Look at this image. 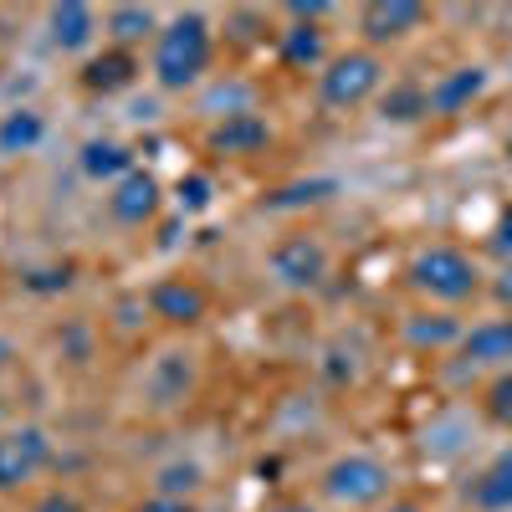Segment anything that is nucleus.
<instances>
[{
	"instance_id": "obj_1",
	"label": "nucleus",
	"mask_w": 512,
	"mask_h": 512,
	"mask_svg": "<svg viewBox=\"0 0 512 512\" xmlns=\"http://www.w3.org/2000/svg\"><path fill=\"white\" fill-rule=\"evenodd\" d=\"M210 57H216V41H210L205 16L185 11L154 36V82L164 93H185L210 72Z\"/></svg>"
},
{
	"instance_id": "obj_2",
	"label": "nucleus",
	"mask_w": 512,
	"mask_h": 512,
	"mask_svg": "<svg viewBox=\"0 0 512 512\" xmlns=\"http://www.w3.org/2000/svg\"><path fill=\"white\" fill-rule=\"evenodd\" d=\"M405 277H410V287L420 297H431V303H441V308L472 303V297L487 287L482 282V267L461 246H425V251H415V262H410Z\"/></svg>"
},
{
	"instance_id": "obj_3",
	"label": "nucleus",
	"mask_w": 512,
	"mask_h": 512,
	"mask_svg": "<svg viewBox=\"0 0 512 512\" xmlns=\"http://www.w3.org/2000/svg\"><path fill=\"white\" fill-rule=\"evenodd\" d=\"M323 492H328L338 507L374 512V507H384V502L395 497V472H390V466H384L379 456H369V451H349V456L328 461Z\"/></svg>"
},
{
	"instance_id": "obj_4",
	"label": "nucleus",
	"mask_w": 512,
	"mask_h": 512,
	"mask_svg": "<svg viewBox=\"0 0 512 512\" xmlns=\"http://www.w3.org/2000/svg\"><path fill=\"white\" fill-rule=\"evenodd\" d=\"M379 88H384V62H379L369 47L333 57V62L318 72V98H323V108H333V113L364 108Z\"/></svg>"
},
{
	"instance_id": "obj_5",
	"label": "nucleus",
	"mask_w": 512,
	"mask_h": 512,
	"mask_svg": "<svg viewBox=\"0 0 512 512\" xmlns=\"http://www.w3.org/2000/svg\"><path fill=\"white\" fill-rule=\"evenodd\" d=\"M52 461V441L36 425H16V431H0V492H16L26 482H36Z\"/></svg>"
},
{
	"instance_id": "obj_6",
	"label": "nucleus",
	"mask_w": 512,
	"mask_h": 512,
	"mask_svg": "<svg viewBox=\"0 0 512 512\" xmlns=\"http://www.w3.org/2000/svg\"><path fill=\"white\" fill-rule=\"evenodd\" d=\"M267 262H272V277L282 287H292V292H313L328 277V251H323L318 236H287V241H277Z\"/></svg>"
},
{
	"instance_id": "obj_7",
	"label": "nucleus",
	"mask_w": 512,
	"mask_h": 512,
	"mask_svg": "<svg viewBox=\"0 0 512 512\" xmlns=\"http://www.w3.org/2000/svg\"><path fill=\"white\" fill-rule=\"evenodd\" d=\"M425 16L431 11H425L420 0H374V6L359 11V31H364L369 47H390V41L415 36L425 26Z\"/></svg>"
},
{
	"instance_id": "obj_8",
	"label": "nucleus",
	"mask_w": 512,
	"mask_h": 512,
	"mask_svg": "<svg viewBox=\"0 0 512 512\" xmlns=\"http://www.w3.org/2000/svg\"><path fill=\"white\" fill-rule=\"evenodd\" d=\"M108 210L118 226H149L159 216V180L149 169H134V175H123L108 195Z\"/></svg>"
},
{
	"instance_id": "obj_9",
	"label": "nucleus",
	"mask_w": 512,
	"mask_h": 512,
	"mask_svg": "<svg viewBox=\"0 0 512 512\" xmlns=\"http://www.w3.org/2000/svg\"><path fill=\"white\" fill-rule=\"evenodd\" d=\"M456 349H461L466 364H482V369H487V364H512V313L466 328Z\"/></svg>"
},
{
	"instance_id": "obj_10",
	"label": "nucleus",
	"mask_w": 512,
	"mask_h": 512,
	"mask_svg": "<svg viewBox=\"0 0 512 512\" xmlns=\"http://www.w3.org/2000/svg\"><path fill=\"white\" fill-rule=\"evenodd\" d=\"M466 502L477 512H512V446L497 451L466 487Z\"/></svg>"
},
{
	"instance_id": "obj_11",
	"label": "nucleus",
	"mask_w": 512,
	"mask_h": 512,
	"mask_svg": "<svg viewBox=\"0 0 512 512\" xmlns=\"http://www.w3.org/2000/svg\"><path fill=\"white\" fill-rule=\"evenodd\" d=\"M482 93H487V67H456V72H446L431 88V113L456 118V113L472 108Z\"/></svg>"
},
{
	"instance_id": "obj_12",
	"label": "nucleus",
	"mask_w": 512,
	"mask_h": 512,
	"mask_svg": "<svg viewBox=\"0 0 512 512\" xmlns=\"http://www.w3.org/2000/svg\"><path fill=\"white\" fill-rule=\"evenodd\" d=\"M267 144H272V128L256 113H226L216 128H210V149L216 154H256Z\"/></svg>"
},
{
	"instance_id": "obj_13",
	"label": "nucleus",
	"mask_w": 512,
	"mask_h": 512,
	"mask_svg": "<svg viewBox=\"0 0 512 512\" xmlns=\"http://www.w3.org/2000/svg\"><path fill=\"white\" fill-rule=\"evenodd\" d=\"M47 26H52V41L62 52H88L98 36V11L82 6V0H62V6H52Z\"/></svg>"
},
{
	"instance_id": "obj_14",
	"label": "nucleus",
	"mask_w": 512,
	"mask_h": 512,
	"mask_svg": "<svg viewBox=\"0 0 512 512\" xmlns=\"http://www.w3.org/2000/svg\"><path fill=\"white\" fill-rule=\"evenodd\" d=\"M149 308L164 323H200L205 318V292L195 282H185V277H169V282H159L149 292Z\"/></svg>"
},
{
	"instance_id": "obj_15",
	"label": "nucleus",
	"mask_w": 512,
	"mask_h": 512,
	"mask_svg": "<svg viewBox=\"0 0 512 512\" xmlns=\"http://www.w3.org/2000/svg\"><path fill=\"white\" fill-rule=\"evenodd\" d=\"M134 154H128L123 144H113V139H93V144H82V175L88 180H123V175H134Z\"/></svg>"
},
{
	"instance_id": "obj_16",
	"label": "nucleus",
	"mask_w": 512,
	"mask_h": 512,
	"mask_svg": "<svg viewBox=\"0 0 512 512\" xmlns=\"http://www.w3.org/2000/svg\"><path fill=\"white\" fill-rule=\"evenodd\" d=\"M461 323L451 318V313H415L410 323H405V338L415 349H446V344H461Z\"/></svg>"
},
{
	"instance_id": "obj_17",
	"label": "nucleus",
	"mask_w": 512,
	"mask_h": 512,
	"mask_svg": "<svg viewBox=\"0 0 512 512\" xmlns=\"http://www.w3.org/2000/svg\"><path fill=\"white\" fill-rule=\"evenodd\" d=\"M323 62V31L313 26V21H297V26H287L282 31V67H318Z\"/></svg>"
},
{
	"instance_id": "obj_18",
	"label": "nucleus",
	"mask_w": 512,
	"mask_h": 512,
	"mask_svg": "<svg viewBox=\"0 0 512 512\" xmlns=\"http://www.w3.org/2000/svg\"><path fill=\"white\" fill-rule=\"evenodd\" d=\"M82 82H88L93 93H118V88H128V82H134V57H128L123 47H118V52H103V57L88 62Z\"/></svg>"
},
{
	"instance_id": "obj_19",
	"label": "nucleus",
	"mask_w": 512,
	"mask_h": 512,
	"mask_svg": "<svg viewBox=\"0 0 512 512\" xmlns=\"http://www.w3.org/2000/svg\"><path fill=\"white\" fill-rule=\"evenodd\" d=\"M41 134H47V123H41V113L31 108H16L0 118V154H26L41 144Z\"/></svg>"
},
{
	"instance_id": "obj_20",
	"label": "nucleus",
	"mask_w": 512,
	"mask_h": 512,
	"mask_svg": "<svg viewBox=\"0 0 512 512\" xmlns=\"http://www.w3.org/2000/svg\"><path fill=\"white\" fill-rule=\"evenodd\" d=\"M108 31L123 41V47L128 41H144V36H159L154 31V11H144V6H113L108 11Z\"/></svg>"
},
{
	"instance_id": "obj_21",
	"label": "nucleus",
	"mask_w": 512,
	"mask_h": 512,
	"mask_svg": "<svg viewBox=\"0 0 512 512\" xmlns=\"http://www.w3.org/2000/svg\"><path fill=\"white\" fill-rule=\"evenodd\" d=\"M431 113V88H395L390 98H384V118H420Z\"/></svg>"
},
{
	"instance_id": "obj_22",
	"label": "nucleus",
	"mask_w": 512,
	"mask_h": 512,
	"mask_svg": "<svg viewBox=\"0 0 512 512\" xmlns=\"http://www.w3.org/2000/svg\"><path fill=\"white\" fill-rule=\"evenodd\" d=\"M482 410H487L497 425H512V369H507V374H497V379L487 384V400H482Z\"/></svg>"
},
{
	"instance_id": "obj_23",
	"label": "nucleus",
	"mask_w": 512,
	"mask_h": 512,
	"mask_svg": "<svg viewBox=\"0 0 512 512\" xmlns=\"http://www.w3.org/2000/svg\"><path fill=\"white\" fill-rule=\"evenodd\" d=\"M200 487V472H195V466H164V472H159V497H190Z\"/></svg>"
},
{
	"instance_id": "obj_24",
	"label": "nucleus",
	"mask_w": 512,
	"mask_h": 512,
	"mask_svg": "<svg viewBox=\"0 0 512 512\" xmlns=\"http://www.w3.org/2000/svg\"><path fill=\"white\" fill-rule=\"evenodd\" d=\"M175 195H180L185 210H205V205H210V180H205V175H185Z\"/></svg>"
},
{
	"instance_id": "obj_25",
	"label": "nucleus",
	"mask_w": 512,
	"mask_h": 512,
	"mask_svg": "<svg viewBox=\"0 0 512 512\" xmlns=\"http://www.w3.org/2000/svg\"><path fill=\"white\" fill-rule=\"evenodd\" d=\"M492 246L512 262V205H502V216H497V226H492Z\"/></svg>"
},
{
	"instance_id": "obj_26",
	"label": "nucleus",
	"mask_w": 512,
	"mask_h": 512,
	"mask_svg": "<svg viewBox=\"0 0 512 512\" xmlns=\"http://www.w3.org/2000/svg\"><path fill=\"white\" fill-rule=\"evenodd\" d=\"M31 512H82V507H77V497H72V492H47Z\"/></svg>"
},
{
	"instance_id": "obj_27",
	"label": "nucleus",
	"mask_w": 512,
	"mask_h": 512,
	"mask_svg": "<svg viewBox=\"0 0 512 512\" xmlns=\"http://www.w3.org/2000/svg\"><path fill=\"white\" fill-rule=\"evenodd\" d=\"M134 512H200V507H190V502H180V497H154V502H144V507H134Z\"/></svg>"
},
{
	"instance_id": "obj_28",
	"label": "nucleus",
	"mask_w": 512,
	"mask_h": 512,
	"mask_svg": "<svg viewBox=\"0 0 512 512\" xmlns=\"http://www.w3.org/2000/svg\"><path fill=\"white\" fill-rule=\"evenodd\" d=\"M492 297H497V303H507V308H512V267H507V272H502V277L492 282Z\"/></svg>"
},
{
	"instance_id": "obj_29",
	"label": "nucleus",
	"mask_w": 512,
	"mask_h": 512,
	"mask_svg": "<svg viewBox=\"0 0 512 512\" xmlns=\"http://www.w3.org/2000/svg\"><path fill=\"white\" fill-rule=\"evenodd\" d=\"M374 512H425V507H420V502H405V497H390V502L374 507Z\"/></svg>"
},
{
	"instance_id": "obj_30",
	"label": "nucleus",
	"mask_w": 512,
	"mask_h": 512,
	"mask_svg": "<svg viewBox=\"0 0 512 512\" xmlns=\"http://www.w3.org/2000/svg\"><path fill=\"white\" fill-rule=\"evenodd\" d=\"M11 359H16V349H11V338H0V369H6Z\"/></svg>"
},
{
	"instance_id": "obj_31",
	"label": "nucleus",
	"mask_w": 512,
	"mask_h": 512,
	"mask_svg": "<svg viewBox=\"0 0 512 512\" xmlns=\"http://www.w3.org/2000/svg\"><path fill=\"white\" fill-rule=\"evenodd\" d=\"M272 512H313V507H303V502H282V507H272Z\"/></svg>"
},
{
	"instance_id": "obj_32",
	"label": "nucleus",
	"mask_w": 512,
	"mask_h": 512,
	"mask_svg": "<svg viewBox=\"0 0 512 512\" xmlns=\"http://www.w3.org/2000/svg\"><path fill=\"white\" fill-rule=\"evenodd\" d=\"M507 164H512V139H507Z\"/></svg>"
}]
</instances>
